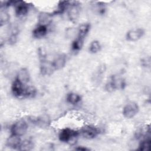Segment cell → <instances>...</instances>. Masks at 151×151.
Segmentation results:
<instances>
[{
  "label": "cell",
  "instance_id": "obj_1",
  "mask_svg": "<svg viewBox=\"0 0 151 151\" xmlns=\"http://www.w3.org/2000/svg\"><path fill=\"white\" fill-rule=\"evenodd\" d=\"M79 135V132L72 129L66 127L63 129L59 133L58 138L62 142L68 143Z\"/></svg>",
  "mask_w": 151,
  "mask_h": 151
},
{
  "label": "cell",
  "instance_id": "obj_2",
  "mask_svg": "<svg viewBox=\"0 0 151 151\" xmlns=\"http://www.w3.org/2000/svg\"><path fill=\"white\" fill-rule=\"evenodd\" d=\"M139 110V107L138 104L134 101H130L123 107L122 113L125 118L132 119L137 114Z\"/></svg>",
  "mask_w": 151,
  "mask_h": 151
},
{
  "label": "cell",
  "instance_id": "obj_3",
  "mask_svg": "<svg viewBox=\"0 0 151 151\" xmlns=\"http://www.w3.org/2000/svg\"><path fill=\"white\" fill-rule=\"evenodd\" d=\"M28 130V124L25 121L19 120L15 122L11 127V134L19 136H24Z\"/></svg>",
  "mask_w": 151,
  "mask_h": 151
},
{
  "label": "cell",
  "instance_id": "obj_4",
  "mask_svg": "<svg viewBox=\"0 0 151 151\" xmlns=\"http://www.w3.org/2000/svg\"><path fill=\"white\" fill-rule=\"evenodd\" d=\"M124 86L125 82L123 78L113 76L106 84V89L109 91H112L117 89H122Z\"/></svg>",
  "mask_w": 151,
  "mask_h": 151
},
{
  "label": "cell",
  "instance_id": "obj_5",
  "mask_svg": "<svg viewBox=\"0 0 151 151\" xmlns=\"http://www.w3.org/2000/svg\"><path fill=\"white\" fill-rule=\"evenodd\" d=\"M80 134L86 139H91L95 138L99 134V130L94 126L87 125L80 130L79 132Z\"/></svg>",
  "mask_w": 151,
  "mask_h": 151
},
{
  "label": "cell",
  "instance_id": "obj_6",
  "mask_svg": "<svg viewBox=\"0 0 151 151\" xmlns=\"http://www.w3.org/2000/svg\"><path fill=\"white\" fill-rule=\"evenodd\" d=\"M17 77L14 80L11 86V91L14 96L17 97H24L26 86Z\"/></svg>",
  "mask_w": 151,
  "mask_h": 151
},
{
  "label": "cell",
  "instance_id": "obj_7",
  "mask_svg": "<svg viewBox=\"0 0 151 151\" xmlns=\"http://www.w3.org/2000/svg\"><path fill=\"white\" fill-rule=\"evenodd\" d=\"M15 14L18 17H24L27 14L29 11V5L27 3L22 1H14Z\"/></svg>",
  "mask_w": 151,
  "mask_h": 151
},
{
  "label": "cell",
  "instance_id": "obj_8",
  "mask_svg": "<svg viewBox=\"0 0 151 151\" xmlns=\"http://www.w3.org/2000/svg\"><path fill=\"white\" fill-rule=\"evenodd\" d=\"M145 31L143 28H137L130 29L127 32L126 38L129 41L135 42L140 40L144 35Z\"/></svg>",
  "mask_w": 151,
  "mask_h": 151
},
{
  "label": "cell",
  "instance_id": "obj_9",
  "mask_svg": "<svg viewBox=\"0 0 151 151\" xmlns=\"http://www.w3.org/2000/svg\"><path fill=\"white\" fill-rule=\"evenodd\" d=\"M68 15L71 21H75L78 17L80 12V6L77 2H70L68 8Z\"/></svg>",
  "mask_w": 151,
  "mask_h": 151
},
{
  "label": "cell",
  "instance_id": "obj_10",
  "mask_svg": "<svg viewBox=\"0 0 151 151\" xmlns=\"http://www.w3.org/2000/svg\"><path fill=\"white\" fill-rule=\"evenodd\" d=\"M21 142L22 140L21 139V136L11 134V135L6 140V145L8 147L10 148L18 149Z\"/></svg>",
  "mask_w": 151,
  "mask_h": 151
},
{
  "label": "cell",
  "instance_id": "obj_11",
  "mask_svg": "<svg viewBox=\"0 0 151 151\" xmlns=\"http://www.w3.org/2000/svg\"><path fill=\"white\" fill-rule=\"evenodd\" d=\"M48 32L47 25L39 24L33 29L32 35L34 38L40 39L44 37Z\"/></svg>",
  "mask_w": 151,
  "mask_h": 151
},
{
  "label": "cell",
  "instance_id": "obj_12",
  "mask_svg": "<svg viewBox=\"0 0 151 151\" xmlns=\"http://www.w3.org/2000/svg\"><path fill=\"white\" fill-rule=\"evenodd\" d=\"M90 28L91 26L89 23H83L81 24L78 29V34L77 38L84 40L90 30Z\"/></svg>",
  "mask_w": 151,
  "mask_h": 151
},
{
  "label": "cell",
  "instance_id": "obj_13",
  "mask_svg": "<svg viewBox=\"0 0 151 151\" xmlns=\"http://www.w3.org/2000/svg\"><path fill=\"white\" fill-rule=\"evenodd\" d=\"M51 63L54 70L61 69L66 64V57L64 55H60L57 57Z\"/></svg>",
  "mask_w": 151,
  "mask_h": 151
},
{
  "label": "cell",
  "instance_id": "obj_14",
  "mask_svg": "<svg viewBox=\"0 0 151 151\" xmlns=\"http://www.w3.org/2000/svg\"><path fill=\"white\" fill-rule=\"evenodd\" d=\"M17 78H18L23 83L26 84L29 81L30 79V75L28 70L25 68L20 69L17 74Z\"/></svg>",
  "mask_w": 151,
  "mask_h": 151
},
{
  "label": "cell",
  "instance_id": "obj_15",
  "mask_svg": "<svg viewBox=\"0 0 151 151\" xmlns=\"http://www.w3.org/2000/svg\"><path fill=\"white\" fill-rule=\"evenodd\" d=\"M67 101L71 104H77L81 100V97L77 93L71 92L67 94L66 96Z\"/></svg>",
  "mask_w": 151,
  "mask_h": 151
},
{
  "label": "cell",
  "instance_id": "obj_16",
  "mask_svg": "<svg viewBox=\"0 0 151 151\" xmlns=\"http://www.w3.org/2000/svg\"><path fill=\"white\" fill-rule=\"evenodd\" d=\"M151 140L150 137H146L140 141L139 145V150L142 151H149L150 149Z\"/></svg>",
  "mask_w": 151,
  "mask_h": 151
},
{
  "label": "cell",
  "instance_id": "obj_17",
  "mask_svg": "<svg viewBox=\"0 0 151 151\" xmlns=\"http://www.w3.org/2000/svg\"><path fill=\"white\" fill-rule=\"evenodd\" d=\"M101 46L100 42L97 40H93L89 45V51L92 54H96L99 52L101 50Z\"/></svg>",
  "mask_w": 151,
  "mask_h": 151
},
{
  "label": "cell",
  "instance_id": "obj_18",
  "mask_svg": "<svg viewBox=\"0 0 151 151\" xmlns=\"http://www.w3.org/2000/svg\"><path fill=\"white\" fill-rule=\"evenodd\" d=\"M84 40H83L76 37V38L73 41L71 44L72 50L76 52L80 51L84 44Z\"/></svg>",
  "mask_w": 151,
  "mask_h": 151
},
{
  "label": "cell",
  "instance_id": "obj_19",
  "mask_svg": "<svg viewBox=\"0 0 151 151\" xmlns=\"http://www.w3.org/2000/svg\"><path fill=\"white\" fill-rule=\"evenodd\" d=\"M33 143L29 140H25L22 141L18 150H30L33 148Z\"/></svg>",
  "mask_w": 151,
  "mask_h": 151
},
{
  "label": "cell",
  "instance_id": "obj_20",
  "mask_svg": "<svg viewBox=\"0 0 151 151\" xmlns=\"http://www.w3.org/2000/svg\"><path fill=\"white\" fill-rule=\"evenodd\" d=\"M36 93L37 90L35 87L33 86H26L24 97L28 98L34 97L36 95Z\"/></svg>",
  "mask_w": 151,
  "mask_h": 151
},
{
  "label": "cell",
  "instance_id": "obj_21",
  "mask_svg": "<svg viewBox=\"0 0 151 151\" xmlns=\"http://www.w3.org/2000/svg\"><path fill=\"white\" fill-rule=\"evenodd\" d=\"M50 15L47 13H42L39 17V24H43L47 25L50 22Z\"/></svg>",
  "mask_w": 151,
  "mask_h": 151
},
{
  "label": "cell",
  "instance_id": "obj_22",
  "mask_svg": "<svg viewBox=\"0 0 151 151\" xmlns=\"http://www.w3.org/2000/svg\"><path fill=\"white\" fill-rule=\"evenodd\" d=\"M9 19V15L4 10L1 9L0 12V23L2 26L8 21Z\"/></svg>",
  "mask_w": 151,
  "mask_h": 151
},
{
  "label": "cell",
  "instance_id": "obj_23",
  "mask_svg": "<svg viewBox=\"0 0 151 151\" xmlns=\"http://www.w3.org/2000/svg\"><path fill=\"white\" fill-rule=\"evenodd\" d=\"M17 32L12 33L8 39L9 43L10 44H14L17 42Z\"/></svg>",
  "mask_w": 151,
  "mask_h": 151
},
{
  "label": "cell",
  "instance_id": "obj_24",
  "mask_svg": "<svg viewBox=\"0 0 151 151\" xmlns=\"http://www.w3.org/2000/svg\"><path fill=\"white\" fill-rule=\"evenodd\" d=\"M142 63L143 65H144L146 67H150V60L149 58H146L143 59L142 60Z\"/></svg>",
  "mask_w": 151,
  "mask_h": 151
},
{
  "label": "cell",
  "instance_id": "obj_25",
  "mask_svg": "<svg viewBox=\"0 0 151 151\" xmlns=\"http://www.w3.org/2000/svg\"><path fill=\"white\" fill-rule=\"evenodd\" d=\"M75 150H90V149H88V148H87L86 147L80 146H78L77 147H76Z\"/></svg>",
  "mask_w": 151,
  "mask_h": 151
}]
</instances>
